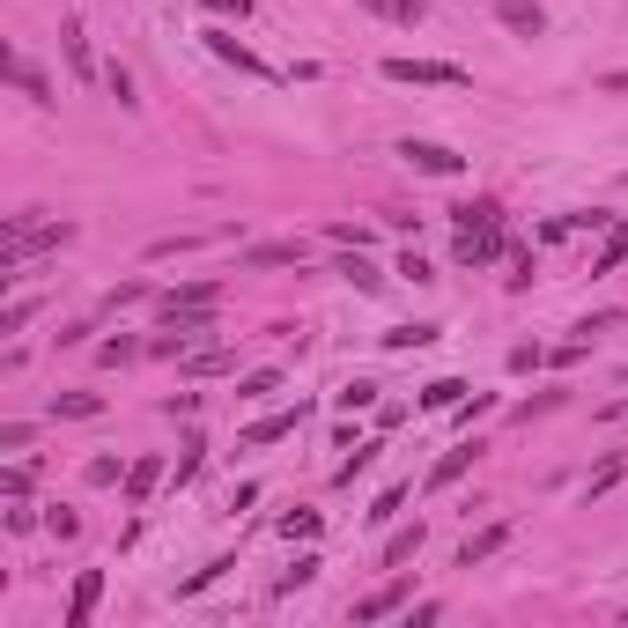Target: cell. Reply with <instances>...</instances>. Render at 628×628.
<instances>
[{
    "label": "cell",
    "instance_id": "cell-16",
    "mask_svg": "<svg viewBox=\"0 0 628 628\" xmlns=\"http://www.w3.org/2000/svg\"><path fill=\"white\" fill-rule=\"evenodd\" d=\"M422 407H429V414H444V407H466V385H459V377H436V385L422 392Z\"/></svg>",
    "mask_w": 628,
    "mask_h": 628
},
{
    "label": "cell",
    "instance_id": "cell-24",
    "mask_svg": "<svg viewBox=\"0 0 628 628\" xmlns=\"http://www.w3.org/2000/svg\"><path fill=\"white\" fill-rule=\"evenodd\" d=\"M97 407H104L97 392H60V399H52V414H97Z\"/></svg>",
    "mask_w": 628,
    "mask_h": 628
},
{
    "label": "cell",
    "instance_id": "cell-5",
    "mask_svg": "<svg viewBox=\"0 0 628 628\" xmlns=\"http://www.w3.org/2000/svg\"><path fill=\"white\" fill-rule=\"evenodd\" d=\"M156 311H163V326H170V318H185V311H215V281H185V289H170Z\"/></svg>",
    "mask_w": 628,
    "mask_h": 628
},
{
    "label": "cell",
    "instance_id": "cell-30",
    "mask_svg": "<svg viewBox=\"0 0 628 628\" xmlns=\"http://www.w3.org/2000/svg\"><path fill=\"white\" fill-rule=\"evenodd\" d=\"M333 399H340V407H370V399H377V385H363V377H355V385H340Z\"/></svg>",
    "mask_w": 628,
    "mask_h": 628
},
{
    "label": "cell",
    "instance_id": "cell-28",
    "mask_svg": "<svg viewBox=\"0 0 628 628\" xmlns=\"http://www.w3.org/2000/svg\"><path fill=\"white\" fill-rule=\"evenodd\" d=\"M82 481H89V488H111V481H119V459H89Z\"/></svg>",
    "mask_w": 628,
    "mask_h": 628
},
{
    "label": "cell",
    "instance_id": "cell-19",
    "mask_svg": "<svg viewBox=\"0 0 628 628\" xmlns=\"http://www.w3.org/2000/svg\"><path fill=\"white\" fill-rule=\"evenodd\" d=\"M303 259V244H252L244 252V266H296Z\"/></svg>",
    "mask_w": 628,
    "mask_h": 628
},
{
    "label": "cell",
    "instance_id": "cell-32",
    "mask_svg": "<svg viewBox=\"0 0 628 628\" xmlns=\"http://www.w3.org/2000/svg\"><path fill=\"white\" fill-rule=\"evenodd\" d=\"M200 8H215V15H252V0H200Z\"/></svg>",
    "mask_w": 628,
    "mask_h": 628
},
{
    "label": "cell",
    "instance_id": "cell-15",
    "mask_svg": "<svg viewBox=\"0 0 628 628\" xmlns=\"http://www.w3.org/2000/svg\"><path fill=\"white\" fill-rule=\"evenodd\" d=\"M60 45H67V67L89 82V74H97V60H89V37H82V23H67V30H60Z\"/></svg>",
    "mask_w": 628,
    "mask_h": 628
},
{
    "label": "cell",
    "instance_id": "cell-4",
    "mask_svg": "<svg viewBox=\"0 0 628 628\" xmlns=\"http://www.w3.org/2000/svg\"><path fill=\"white\" fill-rule=\"evenodd\" d=\"M399 156H407L414 170H429V178H459V156H451V148H436V141H399Z\"/></svg>",
    "mask_w": 628,
    "mask_h": 628
},
{
    "label": "cell",
    "instance_id": "cell-23",
    "mask_svg": "<svg viewBox=\"0 0 628 628\" xmlns=\"http://www.w3.org/2000/svg\"><path fill=\"white\" fill-rule=\"evenodd\" d=\"M30 318H37V303H30V296H15V303H8V311H0V333H23V326H30Z\"/></svg>",
    "mask_w": 628,
    "mask_h": 628
},
{
    "label": "cell",
    "instance_id": "cell-21",
    "mask_svg": "<svg viewBox=\"0 0 628 628\" xmlns=\"http://www.w3.org/2000/svg\"><path fill=\"white\" fill-rule=\"evenodd\" d=\"M628 259V230H614V237H606L599 244V259H592V274H614V266Z\"/></svg>",
    "mask_w": 628,
    "mask_h": 628
},
{
    "label": "cell",
    "instance_id": "cell-6",
    "mask_svg": "<svg viewBox=\"0 0 628 628\" xmlns=\"http://www.w3.org/2000/svg\"><path fill=\"white\" fill-rule=\"evenodd\" d=\"M97 599H104V569H82V577H74V599H67V628H89Z\"/></svg>",
    "mask_w": 628,
    "mask_h": 628
},
{
    "label": "cell",
    "instance_id": "cell-22",
    "mask_svg": "<svg viewBox=\"0 0 628 628\" xmlns=\"http://www.w3.org/2000/svg\"><path fill=\"white\" fill-rule=\"evenodd\" d=\"M185 370H193V377H222V370H230V355H222V348H200V355H185Z\"/></svg>",
    "mask_w": 628,
    "mask_h": 628
},
{
    "label": "cell",
    "instance_id": "cell-20",
    "mask_svg": "<svg viewBox=\"0 0 628 628\" xmlns=\"http://www.w3.org/2000/svg\"><path fill=\"white\" fill-rule=\"evenodd\" d=\"M370 15H385V23H422V0H363Z\"/></svg>",
    "mask_w": 628,
    "mask_h": 628
},
{
    "label": "cell",
    "instance_id": "cell-11",
    "mask_svg": "<svg viewBox=\"0 0 628 628\" xmlns=\"http://www.w3.org/2000/svg\"><path fill=\"white\" fill-rule=\"evenodd\" d=\"M296 422H303V407L296 414H266V422L244 429V444H281V436H296Z\"/></svg>",
    "mask_w": 628,
    "mask_h": 628
},
{
    "label": "cell",
    "instance_id": "cell-31",
    "mask_svg": "<svg viewBox=\"0 0 628 628\" xmlns=\"http://www.w3.org/2000/svg\"><path fill=\"white\" fill-rule=\"evenodd\" d=\"M311 577H318V555H303V562L289 569V577H281V592H296V584H311Z\"/></svg>",
    "mask_w": 628,
    "mask_h": 628
},
{
    "label": "cell",
    "instance_id": "cell-3",
    "mask_svg": "<svg viewBox=\"0 0 628 628\" xmlns=\"http://www.w3.org/2000/svg\"><path fill=\"white\" fill-rule=\"evenodd\" d=\"M385 82H422V89H459L466 67L451 60H385Z\"/></svg>",
    "mask_w": 628,
    "mask_h": 628
},
{
    "label": "cell",
    "instance_id": "cell-12",
    "mask_svg": "<svg viewBox=\"0 0 628 628\" xmlns=\"http://www.w3.org/2000/svg\"><path fill=\"white\" fill-rule=\"evenodd\" d=\"M473 459H481V444H459V451H444V459H436V473H429V488H451V481H459V473H466Z\"/></svg>",
    "mask_w": 628,
    "mask_h": 628
},
{
    "label": "cell",
    "instance_id": "cell-18",
    "mask_svg": "<svg viewBox=\"0 0 628 628\" xmlns=\"http://www.w3.org/2000/svg\"><path fill=\"white\" fill-rule=\"evenodd\" d=\"M8 82H15V89H30V97H37V104H45V97H52V82H45V74H37L30 60H15V52H8Z\"/></svg>",
    "mask_w": 628,
    "mask_h": 628
},
{
    "label": "cell",
    "instance_id": "cell-8",
    "mask_svg": "<svg viewBox=\"0 0 628 628\" xmlns=\"http://www.w3.org/2000/svg\"><path fill=\"white\" fill-rule=\"evenodd\" d=\"M156 481H163V459H133L126 466V503H148V496H156Z\"/></svg>",
    "mask_w": 628,
    "mask_h": 628
},
{
    "label": "cell",
    "instance_id": "cell-25",
    "mask_svg": "<svg viewBox=\"0 0 628 628\" xmlns=\"http://www.w3.org/2000/svg\"><path fill=\"white\" fill-rule=\"evenodd\" d=\"M266 392H281V370H252V377H244V392H237V399H266Z\"/></svg>",
    "mask_w": 628,
    "mask_h": 628
},
{
    "label": "cell",
    "instance_id": "cell-26",
    "mask_svg": "<svg viewBox=\"0 0 628 628\" xmlns=\"http://www.w3.org/2000/svg\"><path fill=\"white\" fill-rule=\"evenodd\" d=\"M0 496L23 503V496H30V466H8V473H0Z\"/></svg>",
    "mask_w": 628,
    "mask_h": 628
},
{
    "label": "cell",
    "instance_id": "cell-10",
    "mask_svg": "<svg viewBox=\"0 0 628 628\" xmlns=\"http://www.w3.org/2000/svg\"><path fill=\"white\" fill-rule=\"evenodd\" d=\"M399 599H407V584H385V592H370V599H355V621H385V614H399Z\"/></svg>",
    "mask_w": 628,
    "mask_h": 628
},
{
    "label": "cell",
    "instance_id": "cell-17",
    "mask_svg": "<svg viewBox=\"0 0 628 628\" xmlns=\"http://www.w3.org/2000/svg\"><path fill=\"white\" fill-rule=\"evenodd\" d=\"M414 555H422V525H407V532H392V540H385V569L414 562Z\"/></svg>",
    "mask_w": 628,
    "mask_h": 628
},
{
    "label": "cell",
    "instance_id": "cell-27",
    "mask_svg": "<svg viewBox=\"0 0 628 628\" xmlns=\"http://www.w3.org/2000/svg\"><path fill=\"white\" fill-rule=\"evenodd\" d=\"M281 532H289V540H311V532H318V510H289V518H281Z\"/></svg>",
    "mask_w": 628,
    "mask_h": 628
},
{
    "label": "cell",
    "instance_id": "cell-7",
    "mask_svg": "<svg viewBox=\"0 0 628 628\" xmlns=\"http://www.w3.org/2000/svg\"><path fill=\"white\" fill-rule=\"evenodd\" d=\"M496 15H503V30H518V37H540L547 30L540 0H496Z\"/></svg>",
    "mask_w": 628,
    "mask_h": 628
},
{
    "label": "cell",
    "instance_id": "cell-13",
    "mask_svg": "<svg viewBox=\"0 0 628 628\" xmlns=\"http://www.w3.org/2000/svg\"><path fill=\"white\" fill-rule=\"evenodd\" d=\"M510 540V525H488V532H473V540L459 547V569H473V562H488V555H496V547Z\"/></svg>",
    "mask_w": 628,
    "mask_h": 628
},
{
    "label": "cell",
    "instance_id": "cell-9",
    "mask_svg": "<svg viewBox=\"0 0 628 628\" xmlns=\"http://www.w3.org/2000/svg\"><path fill=\"white\" fill-rule=\"evenodd\" d=\"M207 52H215V60H230L237 74H266V60H252V52H244L237 37H222V30H207Z\"/></svg>",
    "mask_w": 628,
    "mask_h": 628
},
{
    "label": "cell",
    "instance_id": "cell-1",
    "mask_svg": "<svg viewBox=\"0 0 628 628\" xmlns=\"http://www.w3.org/2000/svg\"><path fill=\"white\" fill-rule=\"evenodd\" d=\"M451 252H459V266H488V259L503 252V215L488 200L459 207V244H451Z\"/></svg>",
    "mask_w": 628,
    "mask_h": 628
},
{
    "label": "cell",
    "instance_id": "cell-14",
    "mask_svg": "<svg viewBox=\"0 0 628 628\" xmlns=\"http://www.w3.org/2000/svg\"><path fill=\"white\" fill-rule=\"evenodd\" d=\"M340 281H355V289H363V296H370V289H385V274H377V266L363 259V244H355V252L340 259Z\"/></svg>",
    "mask_w": 628,
    "mask_h": 628
},
{
    "label": "cell",
    "instance_id": "cell-2",
    "mask_svg": "<svg viewBox=\"0 0 628 628\" xmlns=\"http://www.w3.org/2000/svg\"><path fill=\"white\" fill-rule=\"evenodd\" d=\"M67 237H74V222H30V215H15L8 237H0V266L15 274V266H30L37 252H52V244H67Z\"/></svg>",
    "mask_w": 628,
    "mask_h": 628
},
{
    "label": "cell",
    "instance_id": "cell-29",
    "mask_svg": "<svg viewBox=\"0 0 628 628\" xmlns=\"http://www.w3.org/2000/svg\"><path fill=\"white\" fill-rule=\"evenodd\" d=\"M422 340H436V326H399V333H385V348H422Z\"/></svg>",
    "mask_w": 628,
    "mask_h": 628
}]
</instances>
